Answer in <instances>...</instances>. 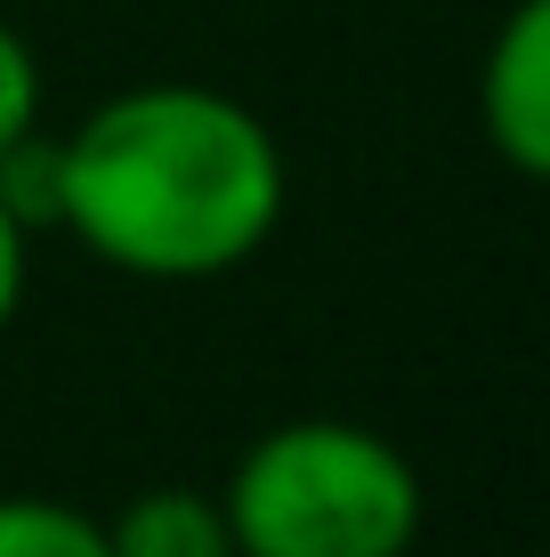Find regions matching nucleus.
<instances>
[{
    "mask_svg": "<svg viewBox=\"0 0 550 557\" xmlns=\"http://www.w3.org/2000/svg\"><path fill=\"white\" fill-rule=\"evenodd\" d=\"M65 146V219L106 267L146 283L227 275L276 235L283 153L252 106L195 82L122 89Z\"/></svg>",
    "mask_w": 550,
    "mask_h": 557,
    "instance_id": "obj_1",
    "label": "nucleus"
},
{
    "mask_svg": "<svg viewBox=\"0 0 550 557\" xmlns=\"http://www.w3.org/2000/svg\"><path fill=\"white\" fill-rule=\"evenodd\" d=\"M235 557H405L421 533V476L372 429L292 420L227 476Z\"/></svg>",
    "mask_w": 550,
    "mask_h": 557,
    "instance_id": "obj_2",
    "label": "nucleus"
},
{
    "mask_svg": "<svg viewBox=\"0 0 550 557\" xmlns=\"http://www.w3.org/2000/svg\"><path fill=\"white\" fill-rule=\"evenodd\" d=\"M486 138L502 162H518L526 178H550V0H518L510 25L486 49Z\"/></svg>",
    "mask_w": 550,
    "mask_h": 557,
    "instance_id": "obj_3",
    "label": "nucleus"
},
{
    "mask_svg": "<svg viewBox=\"0 0 550 557\" xmlns=\"http://www.w3.org/2000/svg\"><path fill=\"white\" fill-rule=\"evenodd\" d=\"M106 549L113 557H235V525H227L219 502H203L186 485H162V493H138L113 517Z\"/></svg>",
    "mask_w": 550,
    "mask_h": 557,
    "instance_id": "obj_4",
    "label": "nucleus"
},
{
    "mask_svg": "<svg viewBox=\"0 0 550 557\" xmlns=\"http://www.w3.org/2000/svg\"><path fill=\"white\" fill-rule=\"evenodd\" d=\"M0 557H113V549L89 509L41 502V493H0Z\"/></svg>",
    "mask_w": 550,
    "mask_h": 557,
    "instance_id": "obj_5",
    "label": "nucleus"
},
{
    "mask_svg": "<svg viewBox=\"0 0 550 557\" xmlns=\"http://www.w3.org/2000/svg\"><path fill=\"white\" fill-rule=\"evenodd\" d=\"M25 129H41V65H33L25 33L0 25V153H9Z\"/></svg>",
    "mask_w": 550,
    "mask_h": 557,
    "instance_id": "obj_6",
    "label": "nucleus"
},
{
    "mask_svg": "<svg viewBox=\"0 0 550 557\" xmlns=\"http://www.w3.org/2000/svg\"><path fill=\"white\" fill-rule=\"evenodd\" d=\"M25 226H16V210L0 202V332L16 323V299H25Z\"/></svg>",
    "mask_w": 550,
    "mask_h": 557,
    "instance_id": "obj_7",
    "label": "nucleus"
}]
</instances>
